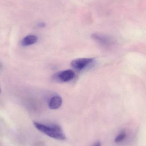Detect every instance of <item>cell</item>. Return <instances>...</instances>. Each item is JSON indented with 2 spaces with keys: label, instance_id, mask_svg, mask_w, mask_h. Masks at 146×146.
<instances>
[{
  "label": "cell",
  "instance_id": "cell-9",
  "mask_svg": "<svg viewBox=\"0 0 146 146\" xmlns=\"http://www.w3.org/2000/svg\"><path fill=\"white\" fill-rule=\"evenodd\" d=\"M93 146H101V143L100 142H97Z\"/></svg>",
  "mask_w": 146,
  "mask_h": 146
},
{
  "label": "cell",
  "instance_id": "cell-1",
  "mask_svg": "<svg viewBox=\"0 0 146 146\" xmlns=\"http://www.w3.org/2000/svg\"><path fill=\"white\" fill-rule=\"evenodd\" d=\"M33 124L36 128L49 137L60 140H64L66 139L61 127L57 124L48 126L37 122H34Z\"/></svg>",
  "mask_w": 146,
  "mask_h": 146
},
{
  "label": "cell",
  "instance_id": "cell-3",
  "mask_svg": "<svg viewBox=\"0 0 146 146\" xmlns=\"http://www.w3.org/2000/svg\"><path fill=\"white\" fill-rule=\"evenodd\" d=\"M93 39L105 46H110L115 43L114 39L109 36L100 33H93L92 35Z\"/></svg>",
  "mask_w": 146,
  "mask_h": 146
},
{
  "label": "cell",
  "instance_id": "cell-7",
  "mask_svg": "<svg viewBox=\"0 0 146 146\" xmlns=\"http://www.w3.org/2000/svg\"><path fill=\"white\" fill-rule=\"evenodd\" d=\"M127 136L126 133L125 132H122L121 133L118 135L115 139V141L116 143H119L124 140Z\"/></svg>",
  "mask_w": 146,
  "mask_h": 146
},
{
  "label": "cell",
  "instance_id": "cell-8",
  "mask_svg": "<svg viewBox=\"0 0 146 146\" xmlns=\"http://www.w3.org/2000/svg\"><path fill=\"white\" fill-rule=\"evenodd\" d=\"M38 26H39V27H44L45 26V24L44 23H39V24H38Z\"/></svg>",
  "mask_w": 146,
  "mask_h": 146
},
{
  "label": "cell",
  "instance_id": "cell-10",
  "mask_svg": "<svg viewBox=\"0 0 146 146\" xmlns=\"http://www.w3.org/2000/svg\"><path fill=\"white\" fill-rule=\"evenodd\" d=\"M0 93H1V89H0Z\"/></svg>",
  "mask_w": 146,
  "mask_h": 146
},
{
  "label": "cell",
  "instance_id": "cell-6",
  "mask_svg": "<svg viewBox=\"0 0 146 146\" xmlns=\"http://www.w3.org/2000/svg\"><path fill=\"white\" fill-rule=\"evenodd\" d=\"M38 38L35 35H28L24 38L21 42V44L23 46H27L32 45L36 42Z\"/></svg>",
  "mask_w": 146,
  "mask_h": 146
},
{
  "label": "cell",
  "instance_id": "cell-2",
  "mask_svg": "<svg viewBox=\"0 0 146 146\" xmlns=\"http://www.w3.org/2000/svg\"><path fill=\"white\" fill-rule=\"evenodd\" d=\"M75 73L72 70H67L56 73L53 75V80L60 82H67L72 80Z\"/></svg>",
  "mask_w": 146,
  "mask_h": 146
},
{
  "label": "cell",
  "instance_id": "cell-4",
  "mask_svg": "<svg viewBox=\"0 0 146 146\" xmlns=\"http://www.w3.org/2000/svg\"><path fill=\"white\" fill-rule=\"evenodd\" d=\"M91 58H79L73 60L71 62L72 67L77 70H82L90 64L93 61Z\"/></svg>",
  "mask_w": 146,
  "mask_h": 146
},
{
  "label": "cell",
  "instance_id": "cell-5",
  "mask_svg": "<svg viewBox=\"0 0 146 146\" xmlns=\"http://www.w3.org/2000/svg\"><path fill=\"white\" fill-rule=\"evenodd\" d=\"M62 100L60 96H54L52 97L49 103V107L51 110H56L61 106Z\"/></svg>",
  "mask_w": 146,
  "mask_h": 146
}]
</instances>
